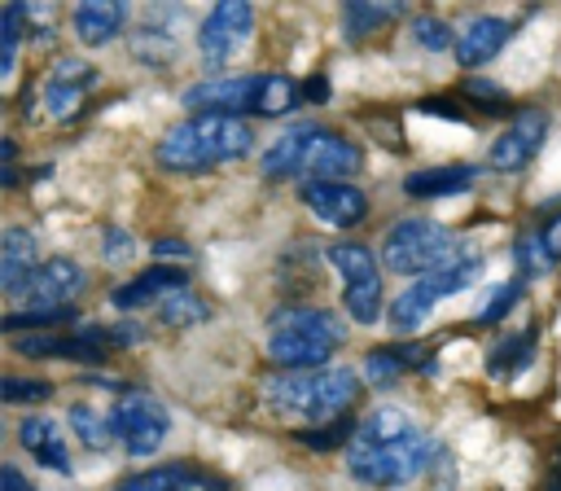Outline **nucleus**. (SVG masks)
Returning <instances> with one entry per match:
<instances>
[{"instance_id": "nucleus-1", "label": "nucleus", "mask_w": 561, "mask_h": 491, "mask_svg": "<svg viewBox=\"0 0 561 491\" xmlns=\"http://www.w3.org/2000/svg\"><path fill=\"white\" fill-rule=\"evenodd\" d=\"M254 149V136L245 127V118H228V114H193L184 123H175L153 158L162 171L171 175H206L210 167H224V162H237Z\"/></svg>"}, {"instance_id": "nucleus-2", "label": "nucleus", "mask_w": 561, "mask_h": 491, "mask_svg": "<svg viewBox=\"0 0 561 491\" xmlns=\"http://www.w3.org/2000/svg\"><path fill=\"white\" fill-rule=\"evenodd\" d=\"M359 145L329 132V127H316V123H302V127H289L259 162V171L267 180H289V175H302L307 180H342L351 171H359Z\"/></svg>"}, {"instance_id": "nucleus-3", "label": "nucleus", "mask_w": 561, "mask_h": 491, "mask_svg": "<svg viewBox=\"0 0 561 491\" xmlns=\"http://www.w3.org/2000/svg\"><path fill=\"white\" fill-rule=\"evenodd\" d=\"M359 377L351 368H320V373H276L263 381V403L276 416L333 425L355 403Z\"/></svg>"}, {"instance_id": "nucleus-4", "label": "nucleus", "mask_w": 561, "mask_h": 491, "mask_svg": "<svg viewBox=\"0 0 561 491\" xmlns=\"http://www.w3.org/2000/svg\"><path fill=\"white\" fill-rule=\"evenodd\" d=\"M342 338V320H333L320 307H285L272 316L267 359L280 364V373H320L333 355V342Z\"/></svg>"}, {"instance_id": "nucleus-5", "label": "nucleus", "mask_w": 561, "mask_h": 491, "mask_svg": "<svg viewBox=\"0 0 561 491\" xmlns=\"http://www.w3.org/2000/svg\"><path fill=\"white\" fill-rule=\"evenodd\" d=\"M438 460L434 438H425L421 430L403 434V438H386V443H351L346 447V473L364 487H399L421 478L430 465Z\"/></svg>"}, {"instance_id": "nucleus-6", "label": "nucleus", "mask_w": 561, "mask_h": 491, "mask_svg": "<svg viewBox=\"0 0 561 491\" xmlns=\"http://www.w3.org/2000/svg\"><path fill=\"white\" fill-rule=\"evenodd\" d=\"M381 241H386L381 246L386 267L390 272H403V276H430V272H438L443 263H451L465 250L460 237L447 224L425 219V215H408V219L390 224Z\"/></svg>"}, {"instance_id": "nucleus-7", "label": "nucleus", "mask_w": 561, "mask_h": 491, "mask_svg": "<svg viewBox=\"0 0 561 491\" xmlns=\"http://www.w3.org/2000/svg\"><path fill=\"white\" fill-rule=\"evenodd\" d=\"M329 263L342 276V307L355 324H377L381 320V267L368 246L359 241H337L329 246Z\"/></svg>"}, {"instance_id": "nucleus-8", "label": "nucleus", "mask_w": 561, "mask_h": 491, "mask_svg": "<svg viewBox=\"0 0 561 491\" xmlns=\"http://www.w3.org/2000/svg\"><path fill=\"white\" fill-rule=\"evenodd\" d=\"M110 416H114V434H118V443H123L127 456H149V452H158L167 443L171 416H167L162 399L149 395V390H140V386H127L114 399Z\"/></svg>"}, {"instance_id": "nucleus-9", "label": "nucleus", "mask_w": 561, "mask_h": 491, "mask_svg": "<svg viewBox=\"0 0 561 491\" xmlns=\"http://www.w3.org/2000/svg\"><path fill=\"white\" fill-rule=\"evenodd\" d=\"M250 22H254V4L245 0H219L202 26H197V53L206 66H224L245 39H250Z\"/></svg>"}, {"instance_id": "nucleus-10", "label": "nucleus", "mask_w": 561, "mask_h": 491, "mask_svg": "<svg viewBox=\"0 0 561 491\" xmlns=\"http://www.w3.org/2000/svg\"><path fill=\"white\" fill-rule=\"evenodd\" d=\"M88 285V276H83V267L75 263V259H66V254H57V259H44L39 267H35V276L22 285V294H18V302H22V311H48V307H75L70 298L79 294Z\"/></svg>"}, {"instance_id": "nucleus-11", "label": "nucleus", "mask_w": 561, "mask_h": 491, "mask_svg": "<svg viewBox=\"0 0 561 491\" xmlns=\"http://www.w3.org/2000/svg\"><path fill=\"white\" fill-rule=\"evenodd\" d=\"M543 140H548V114H543V110H522V114L491 140L486 162H491V171H504V175L526 171V162L543 149Z\"/></svg>"}, {"instance_id": "nucleus-12", "label": "nucleus", "mask_w": 561, "mask_h": 491, "mask_svg": "<svg viewBox=\"0 0 561 491\" xmlns=\"http://www.w3.org/2000/svg\"><path fill=\"white\" fill-rule=\"evenodd\" d=\"M298 197L316 219H324L333 228H355L368 219V197L351 180H307L298 189Z\"/></svg>"}, {"instance_id": "nucleus-13", "label": "nucleus", "mask_w": 561, "mask_h": 491, "mask_svg": "<svg viewBox=\"0 0 561 491\" xmlns=\"http://www.w3.org/2000/svg\"><path fill=\"white\" fill-rule=\"evenodd\" d=\"M263 75H232V79H202L193 88H184V105L193 114H228L237 118V110H254Z\"/></svg>"}, {"instance_id": "nucleus-14", "label": "nucleus", "mask_w": 561, "mask_h": 491, "mask_svg": "<svg viewBox=\"0 0 561 491\" xmlns=\"http://www.w3.org/2000/svg\"><path fill=\"white\" fill-rule=\"evenodd\" d=\"M92 83H96V70L88 61H75V57L57 61L53 75L44 79V105H48V114L53 118H70L83 105V96H88Z\"/></svg>"}, {"instance_id": "nucleus-15", "label": "nucleus", "mask_w": 561, "mask_h": 491, "mask_svg": "<svg viewBox=\"0 0 561 491\" xmlns=\"http://www.w3.org/2000/svg\"><path fill=\"white\" fill-rule=\"evenodd\" d=\"M508 35H513V22H504V18H491V13H482V18H473V22H465L460 26V35H456V61L460 66H486L504 44H508Z\"/></svg>"}, {"instance_id": "nucleus-16", "label": "nucleus", "mask_w": 561, "mask_h": 491, "mask_svg": "<svg viewBox=\"0 0 561 491\" xmlns=\"http://www.w3.org/2000/svg\"><path fill=\"white\" fill-rule=\"evenodd\" d=\"M18 443H22V452L35 456V465H44V469H53V473H70V469H75V465H70V447H66V438H61V425H57L53 416H22Z\"/></svg>"}, {"instance_id": "nucleus-17", "label": "nucleus", "mask_w": 561, "mask_h": 491, "mask_svg": "<svg viewBox=\"0 0 561 491\" xmlns=\"http://www.w3.org/2000/svg\"><path fill=\"white\" fill-rule=\"evenodd\" d=\"M35 267H39V259H35V237H31L26 228L9 224L4 237H0V289H4L9 298H18L22 285L35 276Z\"/></svg>"}, {"instance_id": "nucleus-18", "label": "nucleus", "mask_w": 561, "mask_h": 491, "mask_svg": "<svg viewBox=\"0 0 561 491\" xmlns=\"http://www.w3.org/2000/svg\"><path fill=\"white\" fill-rule=\"evenodd\" d=\"M180 289H188L184 267H149V272H140L136 281L118 285V289L110 294V302H114L118 311H136V307H145V302H162L167 294H180Z\"/></svg>"}, {"instance_id": "nucleus-19", "label": "nucleus", "mask_w": 561, "mask_h": 491, "mask_svg": "<svg viewBox=\"0 0 561 491\" xmlns=\"http://www.w3.org/2000/svg\"><path fill=\"white\" fill-rule=\"evenodd\" d=\"M123 18H127V4H118V0H83L70 13L75 39L88 44V48H101L123 31Z\"/></svg>"}, {"instance_id": "nucleus-20", "label": "nucleus", "mask_w": 561, "mask_h": 491, "mask_svg": "<svg viewBox=\"0 0 561 491\" xmlns=\"http://www.w3.org/2000/svg\"><path fill=\"white\" fill-rule=\"evenodd\" d=\"M478 171L469 162H451V167H430V171H412L403 180L408 197H456L465 189H473Z\"/></svg>"}, {"instance_id": "nucleus-21", "label": "nucleus", "mask_w": 561, "mask_h": 491, "mask_svg": "<svg viewBox=\"0 0 561 491\" xmlns=\"http://www.w3.org/2000/svg\"><path fill=\"white\" fill-rule=\"evenodd\" d=\"M535 338H539V329H517V333L500 338V342L491 346V355H486V373H491V377H513V373H522V368L530 364V355H535Z\"/></svg>"}, {"instance_id": "nucleus-22", "label": "nucleus", "mask_w": 561, "mask_h": 491, "mask_svg": "<svg viewBox=\"0 0 561 491\" xmlns=\"http://www.w3.org/2000/svg\"><path fill=\"white\" fill-rule=\"evenodd\" d=\"M171 13H175V9H153L149 22L131 35L136 57H145L149 66H167V61L175 57V35H171V26H162V18H171Z\"/></svg>"}, {"instance_id": "nucleus-23", "label": "nucleus", "mask_w": 561, "mask_h": 491, "mask_svg": "<svg viewBox=\"0 0 561 491\" xmlns=\"http://www.w3.org/2000/svg\"><path fill=\"white\" fill-rule=\"evenodd\" d=\"M482 276V259H478V250H460L451 263H443L438 272H430V276H416V281H425L438 298H447V294H460V289H469L473 281Z\"/></svg>"}, {"instance_id": "nucleus-24", "label": "nucleus", "mask_w": 561, "mask_h": 491, "mask_svg": "<svg viewBox=\"0 0 561 491\" xmlns=\"http://www.w3.org/2000/svg\"><path fill=\"white\" fill-rule=\"evenodd\" d=\"M193 487H197L193 465H153V469H140V473L123 478L114 491H193Z\"/></svg>"}, {"instance_id": "nucleus-25", "label": "nucleus", "mask_w": 561, "mask_h": 491, "mask_svg": "<svg viewBox=\"0 0 561 491\" xmlns=\"http://www.w3.org/2000/svg\"><path fill=\"white\" fill-rule=\"evenodd\" d=\"M70 430H75V438L83 443V447H92V452H110L114 443H118V434H114V416L110 412H96V408H88V403H70Z\"/></svg>"}, {"instance_id": "nucleus-26", "label": "nucleus", "mask_w": 561, "mask_h": 491, "mask_svg": "<svg viewBox=\"0 0 561 491\" xmlns=\"http://www.w3.org/2000/svg\"><path fill=\"white\" fill-rule=\"evenodd\" d=\"M434 302H438V294H434L425 281H412V285L390 302V324H394L399 333H412V329L425 324V316L434 311Z\"/></svg>"}, {"instance_id": "nucleus-27", "label": "nucleus", "mask_w": 561, "mask_h": 491, "mask_svg": "<svg viewBox=\"0 0 561 491\" xmlns=\"http://www.w3.org/2000/svg\"><path fill=\"white\" fill-rule=\"evenodd\" d=\"M399 13H403V4H368V0L342 4V35L346 39H368L373 31H381Z\"/></svg>"}, {"instance_id": "nucleus-28", "label": "nucleus", "mask_w": 561, "mask_h": 491, "mask_svg": "<svg viewBox=\"0 0 561 491\" xmlns=\"http://www.w3.org/2000/svg\"><path fill=\"white\" fill-rule=\"evenodd\" d=\"M298 101H302V92H298V83H294L289 75H263V83H259V96H254V114L272 118V114H285V110H294Z\"/></svg>"}, {"instance_id": "nucleus-29", "label": "nucleus", "mask_w": 561, "mask_h": 491, "mask_svg": "<svg viewBox=\"0 0 561 491\" xmlns=\"http://www.w3.org/2000/svg\"><path fill=\"white\" fill-rule=\"evenodd\" d=\"M412 430H416V425H412V416H408L403 408H377L373 416L359 421L355 438H359V443H386V438H403V434H412Z\"/></svg>"}, {"instance_id": "nucleus-30", "label": "nucleus", "mask_w": 561, "mask_h": 491, "mask_svg": "<svg viewBox=\"0 0 561 491\" xmlns=\"http://www.w3.org/2000/svg\"><path fill=\"white\" fill-rule=\"evenodd\" d=\"M210 316V307L193 294V289H180V294H167L158 302V320L162 324H175V329H188V324H202Z\"/></svg>"}, {"instance_id": "nucleus-31", "label": "nucleus", "mask_w": 561, "mask_h": 491, "mask_svg": "<svg viewBox=\"0 0 561 491\" xmlns=\"http://www.w3.org/2000/svg\"><path fill=\"white\" fill-rule=\"evenodd\" d=\"M403 373H408V359L399 346H381V351L364 355V381L368 386H394Z\"/></svg>"}, {"instance_id": "nucleus-32", "label": "nucleus", "mask_w": 561, "mask_h": 491, "mask_svg": "<svg viewBox=\"0 0 561 491\" xmlns=\"http://www.w3.org/2000/svg\"><path fill=\"white\" fill-rule=\"evenodd\" d=\"M355 421L351 416H342V421H333V425H316V430H298L294 438L302 443V447H311V452H337V447H351L355 443Z\"/></svg>"}, {"instance_id": "nucleus-33", "label": "nucleus", "mask_w": 561, "mask_h": 491, "mask_svg": "<svg viewBox=\"0 0 561 491\" xmlns=\"http://www.w3.org/2000/svg\"><path fill=\"white\" fill-rule=\"evenodd\" d=\"M22 18H26V4H4V13H0V79H9L13 66H18Z\"/></svg>"}, {"instance_id": "nucleus-34", "label": "nucleus", "mask_w": 561, "mask_h": 491, "mask_svg": "<svg viewBox=\"0 0 561 491\" xmlns=\"http://www.w3.org/2000/svg\"><path fill=\"white\" fill-rule=\"evenodd\" d=\"M522 294H526V281H504L482 307H478V316H473V324H495V320H504L517 302H522Z\"/></svg>"}, {"instance_id": "nucleus-35", "label": "nucleus", "mask_w": 561, "mask_h": 491, "mask_svg": "<svg viewBox=\"0 0 561 491\" xmlns=\"http://www.w3.org/2000/svg\"><path fill=\"white\" fill-rule=\"evenodd\" d=\"M513 259H517V281H530V276H539L552 263L543 241H539V232H522L517 246H513Z\"/></svg>"}, {"instance_id": "nucleus-36", "label": "nucleus", "mask_w": 561, "mask_h": 491, "mask_svg": "<svg viewBox=\"0 0 561 491\" xmlns=\"http://www.w3.org/2000/svg\"><path fill=\"white\" fill-rule=\"evenodd\" d=\"M0 399L4 403H44V399H53V381H44V377H4Z\"/></svg>"}, {"instance_id": "nucleus-37", "label": "nucleus", "mask_w": 561, "mask_h": 491, "mask_svg": "<svg viewBox=\"0 0 561 491\" xmlns=\"http://www.w3.org/2000/svg\"><path fill=\"white\" fill-rule=\"evenodd\" d=\"M456 26H447L443 18H416V26H412V39L421 44V48H430V53H443V48H456Z\"/></svg>"}, {"instance_id": "nucleus-38", "label": "nucleus", "mask_w": 561, "mask_h": 491, "mask_svg": "<svg viewBox=\"0 0 561 491\" xmlns=\"http://www.w3.org/2000/svg\"><path fill=\"white\" fill-rule=\"evenodd\" d=\"M465 96H478L473 105L478 110H491V114H504L508 110V92L500 83H486V79H469L465 83Z\"/></svg>"}, {"instance_id": "nucleus-39", "label": "nucleus", "mask_w": 561, "mask_h": 491, "mask_svg": "<svg viewBox=\"0 0 561 491\" xmlns=\"http://www.w3.org/2000/svg\"><path fill=\"white\" fill-rule=\"evenodd\" d=\"M101 254H105V263H123V259H131V254H136L131 232L118 228V224H110V228L101 232Z\"/></svg>"}, {"instance_id": "nucleus-40", "label": "nucleus", "mask_w": 561, "mask_h": 491, "mask_svg": "<svg viewBox=\"0 0 561 491\" xmlns=\"http://www.w3.org/2000/svg\"><path fill=\"white\" fill-rule=\"evenodd\" d=\"M421 114H438V118H451V123H465V110L460 105H447L443 96H430V101H416Z\"/></svg>"}, {"instance_id": "nucleus-41", "label": "nucleus", "mask_w": 561, "mask_h": 491, "mask_svg": "<svg viewBox=\"0 0 561 491\" xmlns=\"http://www.w3.org/2000/svg\"><path fill=\"white\" fill-rule=\"evenodd\" d=\"M539 241H543V250H548V259L557 263V259H561V210H557V215H552V219L543 224V232H539Z\"/></svg>"}, {"instance_id": "nucleus-42", "label": "nucleus", "mask_w": 561, "mask_h": 491, "mask_svg": "<svg viewBox=\"0 0 561 491\" xmlns=\"http://www.w3.org/2000/svg\"><path fill=\"white\" fill-rule=\"evenodd\" d=\"M153 254H158V259H193V250H188L184 241H175V237L153 241Z\"/></svg>"}, {"instance_id": "nucleus-43", "label": "nucleus", "mask_w": 561, "mask_h": 491, "mask_svg": "<svg viewBox=\"0 0 561 491\" xmlns=\"http://www.w3.org/2000/svg\"><path fill=\"white\" fill-rule=\"evenodd\" d=\"M0 491H35V487L22 478L18 465H0Z\"/></svg>"}, {"instance_id": "nucleus-44", "label": "nucleus", "mask_w": 561, "mask_h": 491, "mask_svg": "<svg viewBox=\"0 0 561 491\" xmlns=\"http://www.w3.org/2000/svg\"><path fill=\"white\" fill-rule=\"evenodd\" d=\"M302 96L316 101V105H324V101H329V79H324V75H311V79L302 83Z\"/></svg>"}, {"instance_id": "nucleus-45", "label": "nucleus", "mask_w": 561, "mask_h": 491, "mask_svg": "<svg viewBox=\"0 0 561 491\" xmlns=\"http://www.w3.org/2000/svg\"><path fill=\"white\" fill-rule=\"evenodd\" d=\"M543 491H561V469H557V473L548 478V487H543Z\"/></svg>"}]
</instances>
